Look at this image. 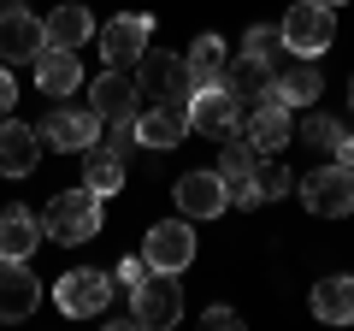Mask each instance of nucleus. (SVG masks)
Segmentation results:
<instances>
[{
	"label": "nucleus",
	"instance_id": "obj_24",
	"mask_svg": "<svg viewBox=\"0 0 354 331\" xmlns=\"http://www.w3.org/2000/svg\"><path fill=\"white\" fill-rule=\"evenodd\" d=\"M183 60H189V83H195V89H213V83H225V71H230L225 42H218V36H195V48L183 53Z\"/></svg>",
	"mask_w": 354,
	"mask_h": 331
},
{
	"label": "nucleus",
	"instance_id": "obj_23",
	"mask_svg": "<svg viewBox=\"0 0 354 331\" xmlns=\"http://www.w3.org/2000/svg\"><path fill=\"white\" fill-rule=\"evenodd\" d=\"M313 314L325 325H354V278H319L313 284Z\"/></svg>",
	"mask_w": 354,
	"mask_h": 331
},
{
	"label": "nucleus",
	"instance_id": "obj_4",
	"mask_svg": "<svg viewBox=\"0 0 354 331\" xmlns=\"http://www.w3.org/2000/svg\"><path fill=\"white\" fill-rule=\"evenodd\" d=\"M295 190H301V207H307V213H319V219H348L354 213V172H348V166H337V160L319 166V172H307Z\"/></svg>",
	"mask_w": 354,
	"mask_h": 331
},
{
	"label": "nucleus",
	"instance_id": "obj_12",
	"mask_svg": "<svg viewBox=\"0 0 354 331\" xmlns=\"http://www.w3.org/2000/svg\"><path fill=\"white\" fill-rule=\"evenodd\" d=\"M230 207V184L218 172H183L177 178V213L183 219H218Z\"/></svg>",
	"mask_w": 354,
	"mask_h": 331
},
{
	"label": "nucleus",
	"instance_id": "obj_16",
	"mask_svg": "<svg viewBox=\"0 0 354 331\" xmlns=\"http://www.w3.org/2000/svg\"><path fill=\"white\" fill-rule=\"evenodd\" d=\"M183 136H189V107L153 101L148 113H136V142L142 148H177Z\"/></svg>",
	"mask_w": 354,
	"mask_h": 331
},
{
	"label": "nucleus",
	"instance_id": "obj_5",
	"mask_svg": "<svg viewBox=\"0 0 354 331\" xmlns=\"http://www.w3.org/2000/svg\"><path fill=\"white\" fill-rule=\"evenodd\" d=\"M189 130H195V136L225 142L230 130H242V101L225 89V83H213V89H195V95H189Z\"/></svg>",
	"mask_w": 354,
	"mask_h": 331
},
{
	"label": "nucleus",
	"instance_id": "obj_32",
	"mask_svg": "<svg viewBox=\"0 0 354 331\" xmlns=\"http://www.w3.org/2000/svg\"><path fill=\"white\" fill-rule=\"evenodd\" d=\"M12 107H18V83H12V65L0 60V118L12 113Z\"/></svg>",
	"mask_w": 354,
	"mask_h": 331
},
{
	"label": "nucleus",
	"instance_id": "obj_9",
	"mask_svg": "<svg viewBox=\"0 0 354 331\" xmlns=\"http://www.w3.org/2000/svg\"><path fill=\"white\" fill-rule=\"evenodd\" d=\"M142 255H148L153 272H183L195 260V231L189 219H160V225L148 231V242H142Z\"/></svg>",
	"mask_w": 354,
	"mask_h": 331
},
{
	"label": "nucleus",
	"instance_id": "obj_15",
	"mask_svg": "<svg viewBox=\"0 0 354 331\" xmlns=\"http://www.w3.org/2000/svg\"><path fill=\"white\" fill-rule=\"evenodd\" d=\"M225 89L236 95L242 107L278 101V71H272V60H254V53H242V60H230V71H225Z\"/></svg>",
	"mask_w": 354,
	"mask_h": 331
},
{
	"label": "nucleus",
	"instance_id": "obj_10",
	"mask_svg": "<svg viewBox=\"0 0 354 331\" xmlns=\"http://www.w3.org/2000/svg\"><path fill=\"white\" fill-rule=\"evenodd\" d=\"M183 319V290H177V272H148V284H136V325L160 331Z\"/></svg>",
	"mask_w": 354,
	"mask_h": 331
},
{
	"label": "nucleus",
	"instance_id": "obj_3",
	"mask_svg": "<svg viewBox=\"0 0 354 331\" xmlns=\"http://www.w3.org/2000/svg\"><path fill=\"white\" fill-rule=\"evenodd\" d=\"M41 231H48L53 242H88L95 231H101V195L88 190H65V195H53V207H48V219H41Z\"/></svg>",
	"mask_w": 354,
	"mask_h": 331
},
{
	"label": "nucleus",
	"instance_id": "obj_25",
	"mask_svg": "<svg viewBox=\"0 0 354 331\" xmlns=\"http://www.w3.org/2000/svg\"><path fill=\"white\" fill-rule=\"evenodd\" d=\"M83 184H88L95 195H118V190H124V160L106 154L101 142H95V148L83 154Z\"/></svg>",
	"mask_w": 354,
	"mask_h": 331
},
{
	"label": "nucleus",
	"instance_id": "obj_13",
	"mask_svg": "<svg viewBox=\"0 0 354 331\" xmlns=\"http://www.w3.org/2000/svg\"><path fill=\"white\" fill-rule=\"evenodd\" d=\"M136 77L118 71V65H106L95 83H88V107L101 113V125H118V118H136Z\"/></svg>",
	"mask_w": 354,
	"mask_h": 331
},
{
	"label": "nucleus",
	"instance_id": "obj_18",
	"mask_svg": "<svg viewBox=\"0 0 354 331\" xmlns=\"http://www.w3.org/2000/svg\"><path fill=\"white\" fill-rule=\"evenodd\" d=\"M242 136L254 142V154H260V160H266V154H278L283 142L295 136V118H290V107H283V101H260V107L248 113V130H242Z\"/></svg>",
	"mask_w": 354,
	"mask_h": 331
},
{
	"label": "nucleus",
	"instance_id": "obj_29",
	"mask_svg": "<svg viewBox=\"0 0 354 331\" xmlns=\"http://www.w3.org/2000/svg\"><path fill=\"white\" fill-rule=\"evenodd\" d=\"M278 48H283V30H272V24H254L242 36V53H254V60H272Z\"/></svg>",
	"mask_w": 354,
	"mask_h": 331
},
{
	"label": "nucleus",
	"instance_id": "obj_31",
	"mask_svg": "<svg viewBox=\"0 0 354 331\" xmlns=\"http://www.w3.org/2000/svg\"><path fill=\"white\" fill-rule=\"evenodd\" d=\"M130 142H136V118H118V125L106 130V154H118V160H124Z\"/></svg>",
	"mask_w": 354,
	"mask_h": 331
},
{
	"label": "nucleus",
	"instance_id": "obj_11",
	"mask_svg": "<svg viewBox=\"0 0 354 331\" xmlns=\"http://www.w3.org/2000/svg\"><path fill=\"white\" fill-rule=\"evenodd\" d=\"M41 48H48L41 18L24 12V6H6V12H0V60H6V65H36Z\"/></svg>",
	"mask_w": 354,
	"mask_h": 331
},
{
	"label": "nucleus",
	"instance_id": "obj_6",
	"mask_svg": "<svg viewBox=\"0 0 354 331\" xmlns=\"http://www.w3.org/2000/svg\"><path fill=\"white\" fill-rule=\"evenodd\" d=\"M41 142L59 154H88L101 142V113L95 107H53L48 125H41Z\"/></svg>",
	"mask_w": 354,
	"mask_h": 331
},
{
	"label": "nucleus",
	"instance_id": "obj_34",
	"mask_svg": "<svg viewBox=\"0 0 354 331\" xmlns=\"http://www.w3.org/2000/svg\"><path fill=\"white\" fill-rule=\"evenodd\" d=\"M337 166H348V172H354V136H342V142H337Z\"/></svg>",
	"mask_w": 354,
	"mask_h": 331
},
{
	"label": "nucleus",
	"instance_id": "obj_8",
	"mask_svg": "<svg viewBox=\"0 0 354 331\" xmlns=\"http://www.w3.org/2000/svg\"><path fill=\"white\" fill-rule=\"evenodd\" d=\"M113 272H65L59 284H53V302L65 307L71 319H95L106 302H113Z\"/></svg>",
	"mask_w": 354,
	"mask_h": 331
},
{
	"label": "nucleus",
	"instance_id": "obj_27",
	"mask_svg": "<svg viewBox=\"0 0 354 331\" xmlns=\"http://www.w3.org/2000/svg\"><path fill=\"white\" fill-rule=\"evenodd\" d=\"M295 136H301L307 148H325V154H337V142H342V125H337L330 113H319V107H313V113H307L301 125H295Z\"/></svg>",
	"mask_w": 354,
	"mask_h": 331
},
{
	"label": "nucleus",
	"instance_id": "obj_2",
	"mask_svg": "<svg viewBox=\"0 0 354 331\" xmlns=\"http://www.w3.org/2000/svg\"><path fill=\"white\" fill-rule=\"evenodd\" d=\"M283 48L295 53V60H319V53L330 48V36H337V6H325V0H301V6H290L283 12Z\"/></svg>",
	"mask_w": 354,
	"mask_h": 331
},
{
	"label": "nucleus",
	"instance_id": "obj_20",
	"mask_svg": "<svg viewBox=\"0 0 354 331\" xmlns=\"http://www.w3.org/2000/svg\"><path fill=\"white\" fill-rule=\"evenodd\" d=\"M41 237H48V231H41L36 213H24V207H6V213H0V260H30Z\"/></svg>",
	"mask_w": 354,
	"mask_h": 331
},
{
	"label": "nucleus",
	"instance_id": "obj_21",
	"mask_svg": "<svg viewBox=\"0 0 354 331\" xmlns=\"http://www.w3.org/2000/svg\"><path fill=\"white\" fill-rule=\"evenodd\" d=\"M41 30H48L53 48H83L88 36H101V30H95V12H88V6H77V0L53 6V12L41 18Z\"/></svg>",
	"mask_w": 354,
	"mask_h": 331
},
{
	"label": "nucleus",
	"instance_id": "obj_36",
	"mask_svg": "<svg viewBox=\"0 0 354 331\" xmlns=\"http://www.w3.org/2000/svg\"><path fill=\"white\" fill-rule=\"evenodd\" d=\"M348 101H354V89H348Z\"/></svg>",
	"mask_w": 354,
	"mask_h": 331
},
{
	"label": "nucleus",
	"instance_id": "obj_30",
	"mask_svg": "<svg viewBox=\"0 0 354 331\" xmlns=\"http://www.w3.org/2000/svg\"><path fill=\"white\" fill-rule=\"evenodd\" d=\"M148 272H153V267H148V255H124V260H118V272H113V278L136 290V284H148Z\"/></svg>",
	"mask_w": 354,
	"mask_h": 331
},
{
	"label": "nucleus",
	"instance_id": "obj_1",
	"mask_svg": "<svg viewBox=\"0 0 354 331\" xmlns=\"http://www.w3.org/2000/svg\"><path fill=\"white\" fill-rule=\"evenodd\" d=\"M130 77H136V95H142V101H177V107H189V95H195L189 60H183V53L142 48V60L130 65Z\"/></svg>",
	"mask_w": 354,
	"mask_h": 331
},
{
	"label": "nucleus",
	"instance_id": "obj_17",
	"mask_svg": "<svg viewBox=\"0 0 354 331\" xmlns=\"http://www.w3.org/2000/svg\"><path fill=\"white\" fill-rule=\"evenodd\" d=\"M41 160V136L18 118H0V178H30Z\"/></svg>",
	"mask_w": 354,
	"mask_h": 331
},
{
	"label": "nucleus",
	"instance_id": "obj_22",
	"mask_svg": "<svg viewBox=\"0 0 354 331\" xmlns=\"http://www.w3.org/2000/svg\"><path fill=\"white\" fill-rule=\"evenodd\" d=\"M319 95H325V71H319L313 60H295L290 71H278V101L290 107H319Z\"/></svg>",
	"mask_w": 354,
	"mask_h": 331
},
{
	"label": "nucleus",
	"instance_id": "obj_19",
	"mask_svg": "<svg viewBox=\"0 0 354 331\" xmlns=\"http://www.w3.org/2000/svg\"><path fill=\"white\" fill-rule=\"evenodd\" d=\"M36 83H41V95H53V101H65V95L83 83V60H77V48H41L36 53Z\"/></svg>",
	"mask_w": 354,
	"mask_h": 331
},
{
	"label": "nucleus",
	"instance_id": "obj_35",
	"mask_svg": "<svg viewBox=\"0 0 354 331\" xmlns=\"http://www.w3.org/2000/svg\"><path fill=\"white\" fill-rule=\"evenodd\" d=\"M325 6H348V0H325Z\"/></svg>",
	"mask_w": 354,
	"mask_h": 331
},
{
	"label": "nucleus",
	"instance_id": "obj_28",
	"mask_svg": "<svg viewBox=\"0 0 354 331\" xmlns=\"http://www.w3.org/2000/svg\"><path fill=\"white\" fill-rule=\"evenodd\" d=\"M254 190H260L266 202H278V195L295 190V172L278 160V154H266V166H254Z\"/></svg>",
	"mask_w": 354,
	"mask_h": 331
},
{
	"label": "nucleus",
	"instance_id": "obj_33",
	"mask_svg": "<svg viewBox=\"0 0 354 331\" xmlns=\"http://www.w3.org/2000/svg\"><path fill=\"white\" fill-rule=\"evenodd\" d=\"M207 325H242L236 307H207Z\"/></svg>",
	"mask_w": 354,
	"mask_h": 331
},
{
	"label": "nucleus",
	"instance_id": "obj_14",
	"mask_svg": "<svg viewBox=\"0 0 354 331\" xmlns=\"http://www.w3.org/2000/svg\"><path fill=\"white\" fill-rule=\"evenodd\" d=\"M41 302V284L36 272L24 267V260H0V319L6 325H18V319H30Z\"/></svg>",
	"mask_w": 354,
	"mask_h": 331
},
{
	"label": "nucleus",
	"instance_id": "obj_7",
	"mask_svg": "<svg viewBox=\"0 0 354 331\" xmlns=\"http://www.w3.org/2000/svg\"><path fill=\"white\" fill-rule=\"evenodd\" d=\"M148 42H153V18L148 12H118V18L101 24V53H106V65H118V71H130Z\"/></svg>",
	"mask_w": 354,
	"mask_h": 331
},
{
	"label": "nucleus",
	"instance_id": "obj_26",
	"mask_svg": "<svg viewBox=\"0 0 354 331\" xmlns=\"http://www.w3.org/2000/svg\"><path fill=\"white\" fill-rule=\"evenodd\" d=\"M254 160H260V154H254V142H248V136H236V130L218 142V178H225L230 190L254 178Z\"/></svg>",
	"mask_w": 354,
	"mask_h": 331
}]
</instances>
